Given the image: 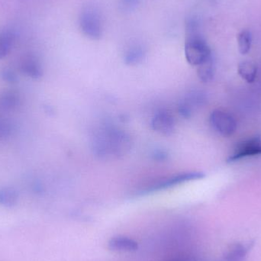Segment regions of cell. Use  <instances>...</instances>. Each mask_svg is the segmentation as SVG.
I'll return each instance as SVG.
<instances>
[{"label":"cell","instance_id":"7402d4cb","mask_svg":"<svg viewBox=\"0 0 261 261\" xmlns=\"http://www.w3.org/2000/svg\"><path fill=\"white\" fill-rule=\"evenodd\" d=\"M167 261H198L196 257L192 256H179V257H174V258L170 259Z\"/></svg>","mask_w":261,"mask_h":261},{"label":"cell","instance_id":"7a4b0ae2","mask_svg":"<svg viewBox=\"0 0 261 261\" xmlns=\"http://www.w3.org/2000/svg\"><path fill=\"white\" fill-rule=\"evenodd\" d=\"M130 141L126 134L115 129L103 130L96 136L94 148L101 156L124 154L129 149Z\"/></svg>","mask_w":261,"mask_h":261},{"label":"cell","instance_id":"8fae6325","mask_svg":"<svg viewBox=\"0 0 261 261\" xmlns=\"http://www.w3.org/2000/svg\"><path fill=\"white\" fill-rule=\"evenodd\" d=\"M16 41V34L6 29L0 32V59L6 58L12 51Z\"/></svg>","mask_w":261,"mask_h":261},{"label":"cell","instance_id":"30bf717a","mask_svg":"<svg viewBox=\"0 0 261 261\" xmlns=\"http://www.w3.org/2000/svg\"><path fill=\"white\" fill-rule=\"evenodd\" d=\"M109 248L112 251L130 252L138 248V243L134 239L125 236L113 238L109 242Z\"/></svg>","mask_w":261,"mask_h":261},{"label":"cell","instance_id":"2e32d148","mask_svg":"<svg viewBox=\"0 0 261 261\" xmlns=\"http://www.w3.org/2000/svg\"><path fill=\"white\" fill-rule=\"evenodd\" d=\"M249 251V246L245 244H236L227 253L225 261H244Z\"/></svg>","mask_w":261,"mask_h":261},{"label":"cell","instance_id":"8992f818","mask_svg":"<svg viewBox=\"0 0 261 261\" xmlns=\"http://www.w3.org/2000/svg\"><path fill=\"white\" fill-rule=\"evenodd\" d=\"M204 177V173L201 172H187V173H179L174 176H169L164 179H161L156 184L150 186V188L147 189L146 191L150 193L151 191L164 190V189L170 188L184 182H189L191 180L202 179Z\"/></svg>","mask_w":261,"mask_h":261},{"label":"cell","instance_id":"ba28073f","mask_svg":"<svg viewBox=\"0 0 261 261\" xmlns=\"http://www.w3.org/2000/svg\"><path fill=\"white\" fill-rule=\"evenodd\" d=\"M205 101V96L199 91L188 93L179 103V113L184 118H190L196 107L202 106Z\"/></svg>","mask_w":261,"mask_h":261},{"label":"cell","instance_id":"277c9868","mask_svg":"<svg viewBox=\"0 0 261 261\" xmlns=\"http://www.w3.org/2000/svg\"><path fill=\"white\" fill-rule=\"evenodd\" d=\"M210 122L213 129L224 137L231 136L237 128L234 118L223 110H214L210 115Z\"/></svg>","mask_w":261,"mask_h":261},{"label":"cell","instance_id":"d6986e66","mask_svg":"<svg viewBox=\"0 0 261 261\" xmlns=\"http://www.w3.org/2000/svg\"><path fill=\"white\" fill-rule=\"evenodd\" d=\"M12 126L6 119L0 118V141L6 139L12 134Z\"/></svg>","mask_w":261,"mask_h":261},{"label":"cell","instance_id":"7c38bea8","mask_svg":"<svg viewBox=\"0 0 261 261\" xmlns=\"http://www.w3.org/2000/svg\"><path fill=\"white\" fill-rule=\"evenodd\" d=\"M20 98L15 91H5L0 93V112H11L18 107Z\"/></svg>","mask_w":261,"mask_h":261},{"label":"cell","instance_id":"3957f363","mask_svg":"<svg viewBox=\"0 0 261 261\" xmlns=\"http://www.w3.org/2000/svg\"><path fill=\"white\" fill-rule=\"evenodd\" d=\"M79 24L83 33L92 40H99L102 34V20L100 11L93 3H88L81 9Z\"/></svg>","mask_w":261,"mask_h":261},{"label":"cell","instance_id":"52a82bcc","mask_svg":"<svg viewBox=\"0 0 261 261\" xmlns=\"http://www.w3.org/2000/svg\"><path fill=\"white\" fill-rule=\"evenodd\" d=\"M151 126L161 135H170L175 129L174 116L168 110H160L152 119Z\"/></svg>","mask_w":261,"mask_h":261},{"label":"cell","instance_id":"44dd1931","mask_svg":"<svg viewBox=\"0 0 261 261\" xmlns=\"http://www.w3.org/2000/svg\"><path fill=\"white\" fill-rule=\"evenodd\" d=\"M140 0H120V7L122 10L130 12L138 7Z\"/></svg>","mask_w":261,"mask_h":261},{"label":"cell","instance_id":"6da1fadb","mask_svg":"<svg viewBox=\"0 0 261 261\" xmlns=\"http://www.w3.org/2000/svg\"><path fill=\"white\" fill-rule=\"evenodd\" d=\"M185 52L186 59L192 66L200 65L213 56L211 49L199 32V24L197 18L190 17L186 21Z\"/></svg>","mask_w":261,"mask_h":261},{"label":"cell","instance_id":"ffe728a7","mask_svg":"<svg viewBox=\"0 0 261 261\" xmlns=\"http://www.w3.org/2000/svg\"><path fill=\"white\" fill-rule=\"evenodd\" d=\"M0 78L5 82L9 84H15L18 80L15 72L9 68H4L0 70Z\"/></svg>","mask_w":261,"mask_h":261},{"label":"cell","instance_id":"5bb4252c","mask_svg":"<svg viewBox=\"0 0 261 261\" xmlns=\"http://www.w3.org/2000/svg\"><path fill=\"white\" fill-rule=\"evenodd\" d=\"M197 74L202 82L208 83L213 81L215 75V63L213 56L198 66Z\"/></svg>","mask_w":261,"mask_h":261},{"label":"cell","instance_id":"9c48e42d","mask_svg":"<svg viewBox=\"0 0 261 261\" xmlns=\"http://www.w3.org/2000/svg\"><path fill=\"white\" fill-rule=\"evenodd\" d=\"M21 71L26 76L33 79L41 78L43 75L42 67L39 59L33 55L23 57L20 63Z\"/></svg>","mask_w":261,"mask_h":261},{"label":"cell","instance_id":"4fadbf2b","mask_svg":"<svg viewBox=\"0 0 261 261\" xmlns=\"http://www.w3.org/2000/svg\"><path fill=\"white\" fill-rule=\"evenodd\" d=\"M18 193L13 187L0 189V205L7 208L15 206L18 203Z\"/></svg>","mask_w":261,"mask_h":261},{"label":"cell","instance_id":"5b68a950","mask_svg":"<svg viewBox=\"0 0 261 261\" xmlns=\"http://www.w3.org/2000/svg\"><path fill=\"white\" fill-rule=\"evenodd\" d=\"M257 155H261V138L254 137L238 143L227 161L233 163L243 158Z\"/></svg>","mask_w":261,"mask_h":261},{"label":"cell","instance_id":"9a60e30c","mask_svg":"<svg viewBox=\"0 0 261 261\" xmlns=\"http://www.w3.org/2000/svg\"><path fill=\"white\" fill-rule=\"evenodd\" d=\"M238 72L241 77L246 82L253 83L257 77V67L251 61H243L239 64Z\"/></svg>","mask_w":261,"mask_h":261},{"label":"cell","instance_id":"ac0fdd59","mask_svg":"<svg viewBox=\"0 0 261 261\" xmlns=\"http://www.w3.org/2000/svg\"><path fill=\"white\" fill-rule=\"evenodd\" d=\"M145 52L141 46L135 45L128 49L125 55V61L127 64L134 65L138 64L144 58Z\"/></svg>","mask_w":261,"mask_h":261},{"label":"cell","instance_id":"e0dca14e","mask_svg":"<svg viewBox=\"0 0 261 261\" xmlns=\"http://www.w3.org/2000/svg\"><path fill=\"white\" fill-rule=\"evenodd\" d=\"M251 44H252V35L251 32L248 30H242L238 35L239 52L243 55L249 53Z\"/></svg>","mask_w":261,"mask_h":261}]
</instances>
